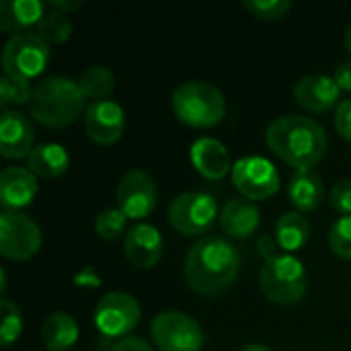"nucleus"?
I'll list each match as a JSON object with an SVG mask.
<instances>
[{
    "mask_svg": "<svg viewBox=\"0 0 351 351\" xmlns=\"http://www.w3.org/2000/svg\"><path fill=\"white\" fill-rule=\"evenodd\" d=\"M187 286L208 298L222 296L230 290L241 271V255L237 247L224 237H202L185 257Z\"/></svg>",
    "mask_w": 351,
    "mask_h": 351,
    "instance_id": "obj_1",
    "label": "nucleus"
},
{
    "mask_svg": "<svg viewBox=\"0 0 351 351\" xmlns=\"http://www.w3.org/2000/svg\"><path fill=\"white\" fill-rule=\"evenodd\" d=\"M269 150L296 171H315L325 158L329 138L325 128L306 115H282L265 132Z\"/></svg>",
    "mask_w": 351,
    "mask_h": 351,
    "instance_id": "obj_2",
    "label": "nucleus"
},
{
    "mask_svg": "<svg viewBox=\"0 0 351 351\" xmlns=\"http://www.w3.org/2000/svg\"><path fill=\"white\" fill-rule=\"evenodd\" d=\"M84 103L86 97L80 90L78 80L68 76H45L33 86L27 109L29 115L41 125L62 130L86 113Z\"/></svg>",
    "mask_w": 351,
    "mask_h": 351,
    "instance_id": "obj_3",
    "label": "nucleus"
},
{
    "mask_svg": "<svg viewBox=\"0 0 351 351\" xmlns=\"http://www.w3.org/2000/svg\"><path fill=\"white\" fill-rule=\"evenodd\" d=\"M179 121L191 128H214L226 115V99L220 88L206 80L181 82L171 97Z\"/></svg>",
    "mask_w": 351,
    "mask_h": 351,
    "instance_id": "obj_4",
    "label": "nucleus"
},
{
    "mask_svg": "<svg viewBox=\"0 0 351 351\" xmlns=\"http://www.w3.org/2000/svg\"><path fill=\"white\" fill-rule=\"evenodd\" d=\"M259 288L267 300L280 306L298 304L308 290V276L302 261L290 253L267 259L259 274Z\"/></svg>",
    "mask_w": 351,
    "mask_h": 351,
    "instance_id": "obj_5",
    "label": "nucleus"
},
{
    "mask_svg": "<svg viewBox=\"0 0 351 351\" xmlns=\"http://www.w3.org/2000/svg\"><path fill=\"white\" fill-rule=\"evenodd\" d=\"M49 58V45L37 33L27 31L12 35L2 47L4 76L29 82L45 70Z\"/></svg>",
    "mask_w": 351,
    "mask_h": 351,
    "instance_id": "obj_6",
    "label": "nucleus"
},
{
    "mask_svg": "<svg viewBox=\"0 0 351 351\" xmlns=\"http://www.w3.org/2000/svg\"><path fill=\"white\" fill-rule=\"evenodd\" d=\"M150 337L160 351H202L206 335L202 325L181 311H162L150 323Z\"/></svg>",
    "mask_w": 351,
    "mask_h": 351,
    "instance_id": "obj_7",
    "label": "nucleus"
},
{
    "mask_svg": "<svg viewBox=\"0 0 351 351\" xmlns=\"http://www.w3.org/2000/svg\"><path fill=\"white\" fill-rule=\"evenodd\" d=\"M218 216L220 212L216 199L204 191H183L169 204V222L185 237L206 234Z\"/></svg>",
    "mask_w": 351,
    "mask_h": 351,
    "instance_id": "obj_8",
    "label": "nucleus"
},
{
    "mask_svg": "<svg viewBox=\"0 0 351 351\" xmlns=\"http://www.w3.org/2000/svg\"><path fill=\"white\" fill-rule=\"evenodd\" d=\"M142 308L138 300L128 292H109L105 294L95 308V325L103 337L123 339L138 327Z\"/></svg>",
    "mask_w": 351,
    "mask_h": 351,
    "instance_id": "obj_9",
    "label": "nucleus"
},
{
    "mask_svg": "<svg viewBox=\"0 0 351 351\" xmlns=\"http://www.w3.org/2000/svg\"><path fill=\"white\" fill-rule=\"evenodd\" d=\"M41 247V230L23 212L2 210L0 214V255L10 261H27Z\"/></svg>",
    "mask_w": 351,
    "mask_h": 351,
    "instance_id": "obj_10",
    "label": "nucleus"
},
{
    "mask_svg": "<svg viewBox=\"0 0 351 351\" xmlns=\"http://www.w3.org/2000/svg\"><path fill=\"white\" fill-rule=\"evenodd\" d=\"M232 183L245 199H269L280 189V171L263 156H243L232 165Z\"/></svg>",
    "mask_w": 351,
    "mask_h": 351,
    "instance_id": "obj_11",
    "label": "nucleus"
},
{
    "mask_svg": "<svg viewBox=\"0 0 351 351\" xmlns=\"http://www.w3.org/2000/svg\"><path fill=\"white\" fill-rule=\"evenodd\" d=\"M115 199L117 208L130 220H142L154 212L158 204V189L146 171H128L117 183Z\"/></svg>",
    "mask_w": 351,
    "mask_h": 351,
    "instance_id": "obj_12",
    "label": "nucleus"
},
{
    "mask_svg": "<svg viewBox=\"0 0 351 351\" xmlns=\"http://www.w3.org/2000/svg\"><path fill=\"white\" fill-rule=\"evenodd\" d=\"M84 132L95 144H115L125 132V113L121 105L111 99L90 103L84 113Z\"/></svg>",
    "mask_w": 351,
    "mask_h": 351,
    "instance_id": "obj_13",
    "label": "nucleus"
},
{
    "mask_svg": "<svg viewBox=\"0 0 351 351\" xmlns=\"http://www.w3.org/2000/svg\"><path fill=\"white\" fill-rule=\"evenodd\" d=\"M35 130L31 119L14 109H4L0 117V154L6 160L27 158L35 148Z\"/></svg>",
    "mask_w": 351,
    "mask_h": 351,
    "instance_id": "obj_14",
    "label": "nucleus"
},
{
    "mask_svg": "<svg viewBox=\"0 0 351 351\" xmlns=\"http://www.w3.org/2000/svg\"><path fill=\"white\" fill-rule=\"evenodd\" d=\"M123 253L134 267L152 269L160 263L165 253V241L156 226L136 224L125 232Z\"/></svg>",
    "mask_w": 351,
    "mask_h": 351,
    "instance_id": "obj_15",
    "label": "nucleus"
},
{
    "mask_svg": "<svg viewBox=\"0 0 351 351\" xmlns=\"http://www.w3.org/2000/svg\"><path fill=\"white\" fill-rule=\"evenodd\" d=\"M296 103L311 113H325L339 103L341 88L335 78L325 74H304L294 84Z\"/></svg>",
    "mask_w": 351,
    "mask_h": 351,
    "instance_id": "obj_16",
    "label": "nucleus"
},
{
    "mask_svg": "<svg viewBox=\"0 0 351 351\" xmlns=\"http://www.w3.org/2000/svg\"><path fill=\"white\" fill-rule=\"evenodd\" d=\"M189 156H191L193 169L210 181H220L228 173H232L230 154L226 146L216 138H210V136L197 138L191 144Z\"/></svg>",
    "mask_w": 351,
    "mask_h": 351,
    "instance_id": "obj_17",
    "label": "nucleus"
},
{
    "mask_svg": "<svg viewBox=\"0 0 351 351\" xmlns=\"http://www.w3.org/2000/svg\"><path fill=\"white\" fill-rule=\"evenodd\" d=\"M37 177L27 167H8L0 173V204L4 210L21 212L37 195Z\"/></svg>",
    "mask_w": 351,
    "mask_h": 351,
    "instance_id": "obj_18",
    "label": "nucleus"
},
{
    "mask_svg": "<svg viewBox=\"0 0 351 351\" xmlns=\"http://www.w3.org/2000/svg\"><path fill=\"white\" fill-rule=\"evenodd\" d=\"M220 228L230 239H249L261 224V212L255 202L245 197L228 199L218 216Z\"/></svg>",
    "mask_w": 351,
    "mask_h": 351,
    "instance_id": "obj_19",
    "label": "nucleus"
},
{
    "mask_svg": "<svg viewBox=\"0 0 351 351\" xmlns=\"http://www.w3.org/2000/svg\"><path fill=\"white\" fill-rule=\"evenodd\" d=\"M45 14V4L39 0H2L0 2V29L4 33L19 35L39 23Z\"/></svg>",
    "mask_w": 351,
    "mask_h": 351,
    "instance_id": "obj_20",
    "label": "nucleus"
},
{
    "mask_svg": "<svg viewBox=\"0 0 351 351\" xmlns=\"http://www.w3.org/2000/svg\"><path fill=\"white\" fill-rule=\"evenodd\" d=\"M288 197L300 214L317 210L325 199V183L321 175L317 171H296L288 185Z\"/></svg>",
    "mask_w": 351,
    "mask_h": 351,
    "instance_id": "obj_21",
    "label": "nucleus"
},
{
    "mask_svg": "<svg viewBox=\"0 0 351 351\" xmlns=\"http://www.w3.org/2000/svg\"><path fill=\"white\" fill-rule=\"evenodd\" d=\"M70 167V156L60 144H39L27 156V169L41 179H58Z\"/></svg>",
    "mask_w": 351,
    "mask_h": 351,
    "instance_id": "obj_22",
    "label": "nucleus"
},
{
    "mask_svg": "<svg viewBox=\"0 0 351 351\" xmlns=\"http://www.w3.org/2000/svg\"><path fill=\"white\" fill-rule=\"evenodd\" d=\"M41 339L49 351L72 350L78 341V323L68 313H51L41 325Z\"/></svg>",
    "mask_w": 351,
    "mask_h": 351,
    "instance_id": "obj_23",
    "label": "nucleus"
},
{
    "mask_svg": "<svg viewBox=\"0 0 351 351\" xmlns=\"http://www.w3.org/2000/svg\"><path fill=\"white\" fill-rule=\"evenodd\" d=\"M276 241L286 253H296L311 241V222L300 212H286L276 222Z\"/></svg>",
    "mask_w": 351,
    "mask_h": 351,
    "instance_id": "obj_24",
    "label": "nucleus"
},
{
    "mask_svg": "<svg viewBox=\"0 0 351 351\" xmlns=\"http://www.w3.org/2000/svg\"><path fill=\"white\" fill-rule=\"evenodd\" d=\"M78 84L84 97L97 103V101H107V97H111V93L115 90L117 82H115V74L107 66H88L80 74Z\"/></svg>",
    "mask_w": 351,
    "mask_h": 351,
    "instance_id": "obj_25",
    "label": "nucleus"
},
{
    "mask_svg": "<svg viewBox=\"0 0 351 351\" xmlns=\"http://www.w3.org/2000/svg\"><path fill=\"white\" fill-rule=\"evenodd\" d=\"M37 35L47 43V45H58L70 39L72 35V23L68 14L58 12V10H45L43 19L37 23Z\"/></svg>",
    "mask_w": 351,
    "mask_h": 351,
    "instance_id": "obj_26",
    "label": "nucleus"
},
{
    "mask_svg": "<svg viewBox=\"0 0 351 351\" xmlns=\"http://www.w3.org/2000/svg\"><path fill=\"white\" fill-rule=\"evenodd\" d=\"M0 343L2 348H10L23 333V317L16 302L2 298L0 300Z\"/></svg>",
    "mask_w": 351,
    "mask_h": 351,
    "instance_id": "obj_27",
    "label": "nucleus"
},
{
    "mask_svg": "<svg viewBox=\"0 0 351 351\" xmlns=\"http://www.w3.org/2000/svg\"><path fill=\"white\" fill-rule=\"evenodd\" d=\"M128 216L119 208H105L95 218V232L103 241H117L121 234H125L128 228Z\"/></svg>",
    "mask_w": 351,
    "mask_h": 351,
    "instance_id": "obj_28",
    "label": "nucleus"
},
{
    "mask_svg": "<svg viewBox=\"0 0 351 351\" xmlns=\"http://www.w3.org/2000/svg\"><path fill=\"white\" fill-rule=\"evenodd\" d=\"M33 86L25 80H16L10 76L0 78V105L6 109L8 105H29Z\"/></svg>",
    "mask_w": 351,
    "mask_h": 351,
    "instance_id": "obj_29",
    "label": "nucleus"
},
{
    "mask_svg": "<svg viewBox=\"0 0 351 351\" xmlns=\"http://www.w3.org/2000/svg\"><path fill=\"white\" fill-rule=\"evenodd\" d=\"M243 6L257 19L280 21L290 12L292 2L290 0H245Z\"/></svg>",
    "mask_w": 351,
    "mask_h": 351,
    "instance_id": "obj_30",
    "label": "nucleus"
},
{
    "mask_svg": "<svg viewBox=\"0 0 351 351\" xmlns=\"http://www.w3.org/2000/svg\"><path fill=\"white\" fill-rule=\"evenodd\" d=\"M329 247L337 257L351 261V216L335 220L329 230Z\"/></svg>",
    "mask_w": 351,
    "mask_h": 351,
    "instance_id": "obj_31",
    "label": "nucleus"
},
{
    "mask_svg": "<svg viewBox=\"0 0 351 351\" xmlns=\"http://www.w3.org/2000/svg\"><path fill=\"white\" fill-rule=\"evenodd\" d=\"M329 202L339 214L351 216V179H341L331 187Z\"/></svg>",
    "mask_w": 351,
    "mask_h": 351,
    "instance_id": "obj_32",
    "label": "nucleus"
},
{
    "mask_svg": "<svg viewBox=\"0 0 351 351\" xmlns=\"http://www.w3.org/2000/svg\"><path fill=\"white\" fill-rule=\"evenodd\" d=\"M333 123H335V130L337 134L351 142V99H346L337 105L335 109V117H333Z\"/></svg>",
    "mask_w": 351,
    "mask_h": 351,
    "instance_id": "obj_33",
    "label": "nucleus"
},
{
    "mask_svg": "<svg viewBox=\"0 0 351 351\" xmlns=\"http://www.w3.org/2000/svg\"><path fill=\"white\" fill-rule=\"evenodd\" d=\"M111 351H152V348L148 346V341H144L142 337H123V339H117L113 343Z\"/></svg>",
    "mask_w": 351,
    "mask_h": 351,
    "instance_id": "obj_34",
    "label": "nucleus"
},
{
    "mask_svg": "<svg viewBox=\"0 0 351 351\" xmlns=\"http://www.w3.org/2000/svg\"><path fill=\"white\" fill-rule=\"evenodd\" d=\"M335 82L339 84L341 90H351V58L343 60L337 68H335Z\"/></svg>",
    "mask_w": 351,
    "mask_h": 351,
    "instance_id": "obj_35",
    "label": "nucleus"
},
{
    "mask_svg": "<svg viewBox=\"0 0 351 351\" xmlns=\"http://www.w3.org/2000/svg\"><path fill=\"white\" fill-rule=\"evenodd\" d=\"M278 249H280V245H278L276 237H269V234H263L259 239V243H257V251L265 257V261L271 259V257H276V255H280Z\"/></svg>",
    "mask_w": 351,
    "mask_h": 351,
    "instance_id": "obj_36",
    "label": "nucleus"
},
{
    "mask_svg": "<svg viewBox=\"0 0 351 351\" xmlns=\"http://www.w3.org/2000/svg\"><path fill=\"white\" fill-rule=\"evenodd\" d=\"M80 6H82L80 0H51V2H47V8L58 10V12H64V14L74 12V10H78Z\"/></svg>",
    "mask_w": 351,
    "mask_h": 351,
    "instance_id": "obj_37",
    "label": "nucleus"
},
{
    "mask_svg": "<svg viewBox=\"0 0 351 351\" xmlns=\"http://www.w3.org/2000/svg\"><path fill=\"white\" fill-rule=\"evenodd\" d=\"M239 351H271L267 346H263V343H249V346H245V348H241Z\"/></svg>",
    "mask_w": 351,
    "mask_h": 351,
    "instance_id": "obj_38",
    "label": "nucleus"
},
{
    "mask_svg": "<svg viewBox=\"0 0 351 351\" xmlns=\"http://www.w3.org/2000/svg\"><path fill=\"white\" fill-rule=\"evenodd\" d=\"M0 290H2V294L6 292V271L4 269H0Z\"/></svg>",
    "mask_w": 351,
    "mask_h": 351,
    "instance_id": "obj_39",
    "label": "nucleus"
},
{
    "mask_svg": "<svg viewBox=\"0 0 351 351\" xmlns=\"http://www.w3.org/2000/svg\"><path fill=\"white\" fill-rule=\"evenodd\" d=\"M346 47H348V51L351 53V23L348 25V29H346Z\"/></svg>",
    "mask_w": 351,
    "mask_h": 351,
    "instance_id": "obj_40",
    "label": "nucleus"
}]
</instances>
